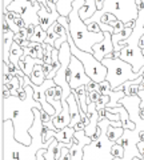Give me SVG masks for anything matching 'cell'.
Returning a JSON list of instances; mask_svg holds the SVG:
<instances>
[{
  "label": "cell",
  "mask_w": 144,
  "mask_h": 160,
  "mask_svg": "<svg viewBox=\"0 0 144 160\" xmlns=\"http://www.w3.org/2000/svg\"><path fill=\"white\" fill-rule=\"evenodd\" d=\"M23 87L27 92L26 99L19 96H9L8 99H2L3 106V122L12 120L15 128V138L24 146H31L32 138L29 135V128L35 122L33 108L42 109V104L33 98V88L31 87V78L24 76Z\"/></svg>",
  "instance_id": "cell-1"
},
{
  "label": "cell",
  "mask_w": 144,
  "mask_h": 160,
  "mask_svg": "<svg viewBox=\"0 0 144 160\" xmlns=\"http://www.w3.org/2000/svg\"><path fill=\"white\" fill-rule=\"evenodd\" d=\"M35 122L29 128V135L32 138L31 146H24L15 138V128L12 120L3 122V159L4 160H36V153L39 149L48 148L51 143H44L42 131L43 120L40 111L33 108Z\"/></svg>",
  "instance_id": "cell-2"
},
{
  "label": "cell",
  "mask_w": 144,
  "mask_h": 160,
  "mask_svg": "<svg viewBox=\"0 0 144 160\" xmlns=\"http://www.w3.org/2000/svg\"><path fill=\"white\" fill-rule=\"evenodd\" d=\"M86 0H75L72 4V11L69 13V33L73 43L82 51L93 53V46L104 40V32H91L87 24L83 22L79 11L84 6Z\"/></svg>",
  "instance_id": "cell-3"
},
{
  "label": "cell",
  "mask_w": 144,
  "mask_h": 160,
  "mask_svg": "<svg viewBox=\"0 0 144 160\" xmlns=\"http://www.w3.org/2000/svg\"><path fill=\"white\" fill-rule=\"evenodd\" d=\"M107 12L115 15L117 20L127 24L130 22H135L137 19L139 6H137L136 0H106L100 11H96V13L92 18H89L84 23L87 26L91 23H100L102 16Z\"/></svg>",
  "instance_id": "cell-4"
},
{
  "label": "cell",
  "mask_w": 144,
  "mask_h": 160,
  "mask_svg": "<svg viewBox=\"0 0 144 160\" xmlns=\"http://www.w3.org/2000/svg\"><path fill=\"white\" fill-rule=\"evenodd\" d=\"M102 63L108 69L106 80L110 83V86L113 91H115L119 86H123L128 80H136L137 78H140L144 75V69H142L140 72H135L131 64L123 62L120 58L119 59L106 58V59H103Z\"/></svg>",
  "instance_id": "cell-5"
},
{
  "label": "cell",
  "mask_w": 144,
  "mask_h": 160,
  "mask_svg": "<svg viewBox=\"0 0 144 160\" xmlns=\"http://www.w3.org/2000/svg\"><path fill=\"white\" fill-rule=\"evenodd\" d=\"M107 135L103 133L97 140H93L88 146L84 147V160H113L111 149L113 147Z\"/></svg>",
  "instance_id": "cell-6"
},
{
  "label": "cell",
  "mask_w": 144,
  "mask_h": 160,
  "mask_svg": "<svg viewBox=\"0 0 144 160\" xmlns=\"http://www.w3.org/2000/svg\"><path fill=\"white\" fill-rule=\"evenodd\" d=\"M68 82H69V87L72 88V91H75V89L80 88L83 86H88L92 82L91 78L87 75L86 69H84L83 63L76 56H73V55L71 59V64H69Z\"/></svg>",
  "instance_id": "cell-7"
},
{
  "label": "cell",
  "mask_w": 144,
  "mask_h": 160,
  "mask_svg": "<svg viewBox=\"0 0 144 160\" xmlns=\"http://www.w3.org/2000/svg\"><path fill=\"white\" fill-rule=\"evenodd\" d=\"M120 59L123 62L131 64L133 71L140 72L144 69V53L139 46H126L120 51Z\"/></svg>",
  "instance_id": "cell-8"
},
{
  "label": "cell",
  "mask_w": 144,
  "mask_h": 160,
  "mask_svg": "<svg viewBox=\"0 0 144 160\" xmlns=\"http://www.w3.org/2000/svg\"><path fill=\"white\" fill-rule=\"evenodd\" d=\"M92 143V138H89L83 131H76L72 138L71 147H69V153H71V160H84V147Z\"/></svg>",
  "instance_id": "cell-9"
},
{
  "label": "cell",
  "mask_w": 144,
  "mask_h": 160,
  "mask_svg": "<svg viewBox=\"0 0 144 160\" xmlns=\"http://www.w3.org/2000/svg\"><path fill=\"white\" fill-rule=\"evenodd\" d=\"M15 42V32L9 29L4 15H2V62L9 63V52Z\"/></svg>",
  "instance_id": "cell-10"
},
{
  "label": "cell",
  "mask_w": 144,
  "mask_h": 160,
  "mask_svg": "<svg viewBox=\"0 0 144 160\" xmlns=\"http://www.w3.org/2000/svg\"><path fill=\"white\" fill-rule=\"evenodd\" d=\"M113 52H115V48H113L112 43V33L104 32V40L93 46V56L99 62H103V59H106L108 55Z\"/></svg>",
  "instance_id": "cell-11"
},
{
  "label": "cell",
  "mask_w": 144,
  "mask_h": 160,
  "mask_svg": "<svg viewBox=\"0 0 144 160\" xmlns=\"http://www.w3.org/2000/svg\"><path fill=\"white\" fill-rule=\"evenodd\" d=\"M59 18H60V13L57 11L51 12L44 4H42L40 9H39V19H40V27L44 31H48V29L57 22Z\"/></svg>",
  "instance_id": "cell-12"
},
{
  "label": "cell",
  "mask_w": 144,
  "mask_h": 160,
  "mask_svg": "<svg viewBox=\"0 0 144 160\" xmlns=\"http://www.w3.org/2000/svg\"><path fill=\"white\" fill-rule=\"evenodd\" d=\"M46 96H47L48 103L51 104L53 108H55V111H56L55 116H57L59 113H62V111H63V104H62L63 88L59 87V86H55V87L49 88L47 91V93H46Z\"/></svg>",
  "instance_id": "cell-13"
},
{
  "label": "cell",
  "mask_w": 144,
  "mask_h": 160,
  "mask_svg": "<svg viewBox=\"0 0 144 160\" xmlns=\"http://www.w3.org/2000/svg\"><path fill=\"white\" fill-rule=\"evenodd\" d=\"M67 103L69 106V115H71V124H69V127H75L77 123L82 122V116H80V108H79V103H77V99L75 96V93L69 95L67 98Z\"/></svg>",
  "instance_id": "cell-14"
},
{
  "label": "cell",
  "mask_w": 144,
  "mask_h": 160,
  "mask_svg": "<svg viewBox=\"0 0 144 160\" xmlns=\"http://www.w3.org/2000/svg\"><path fill=\"white\" fill-rule=\"evenodd\" d=\"M24 56H26V55H24ZM43 64H44V62L42 59H36V58H32V56H26L24 62L19 63V67H20L22 71L26 73V76L31 78V75L33 72V68L36 66H43Z\"/></svg>",
  "instance_id": "cell-15"
},
{
  "label": "cell",
  "mask_w": 144,
  "mask_h": 160,
  "mask_svg": "<svg viewBox=\"0 0 144 160\" xmlns=\"http://www.w3.org/2000/svg\"><path fill=\"white\" fill-rule=\"evenodd\" d=\"M96 11H97L96 0H86L84 6L80 8V11H79V15H80L83 22H86L89 18H92L93 15L96 13Z\"/></svg>",
  "instance_id": "cell-16"
},
{
  "label": "cell",
  "mask_w": 144,
  "mask_h": 160,
  "mask_svg": "<svg viewBox=\"0 0 144 160\" xmlns=\"http://www.w3.org/2000/svg\"><path fill=\"white\" fill-rule=\"evenodd\" d=\"M143 80H144L143 76L137 78L136 80H128V82L123 84V91L126 92L127 96H136L139 89H140V84L143 83Z\"/></svg>",
  "instance_id": "cell-17"
},
{
  "label": "cell",
  "mask_w": 144,
  "mask_h": 160,
  "mask_svg": "<svg viewBox=\"0 0 144 160\" xmlns=\"http://www.w3.org/2000/svg\"><path fill=\"white\" fill-rule=\"evenodd\" d=\"M75 128L72 127H66L63 128L62 131H55L53 132V138H55L57 142H62V143H66V144H71L72 142V138L75 135Z\"/></svg>",
  "instance_id": "cell-18"
},
{
  "label": "cell",
  "mask_w": 144,
  "mask_h": 160,
  "mask_svg": "<svg viewBox=\"0 0 144 160\" xmlns=\"http://www.w3.org/2000/svg\"><path fill=\"white\" fill-rule=\"evenodd\" d=\"M23 55H24V49L20 47V44L13 42L12 47H11V52H9V62L12 64H15L16 67H19V63H20V59H22Z\"/></svg>",
  "instance_id": "cell-19"
},
{
  "label": "cell",
  "mask_w": 144,
  "mask_h": 160,
  "mask_svg": "<svg viewBox=\"0 0 144 160\" xmlns=\"http://www.w3.org/2000/svg\"><path fill=\"white\" fill-rule=\"evenodd\" d=\"M108 96H110V103L107 104L106 108H116V107H122V104L119 102H120V99L126 98L127 95L124 91H113V89H111Z\"/></svg>",
  "instance_id": "cell-20"
},
{
  "label": "cell",
  "mask_w": 144,
  "mask_h": 160,
  "mask_svg": "<svg viewBox=\"0 0 144 160\" xmlns=\"http://www.w3.org/2000/svg\"><path fill=\"white\" fill-rule=\"evenodd\" d=\"M46 80H47V78H46V75H44L43 66H36L33 68V72L31 75V82L35 86H42Z\"/></svg>",
  "instance_id": "cell-21"
},
{
  "label": "cell",
  "mask_w": 144,
  "mask_h": 160,
  "mask_svg": "<svg viewBox=\"0 0 144 160\" xmlns=\"http://www.w3.org/2000/svg\"><path fill=\"white\" fill-rule=\"evenodd\" d=\"M75 0H59L57 3V12L60 13V16H64V18H68L69 13L72 11V4Z\"/></svg>",
  "instance_id": "cell-22"
},
{
  "label": "cell",
  "mask_w": 144,
  "mask_h": 160,
  "mask_svg": "<svg viewBox=\"0 0 144 160\" xmlns=\"http://www.w3.org/2000/svg\"><path fill=\"white\" fill-rule=\"evenodd\" d=\"M123 133H124V128L123 127H112V126L108 127L107 132H106L108 140H111L112 143H116L117 140L123 136Z\"/></svg>",
  "instance_id": "cell-23"
},
{
  "label": "cell",
  "mask_w": 144,
  "mask_h": 160,
  "mask_svg": "<svg viewBox=\"0 0 144 160\" xmlns=\"http://www.w3.org/2000/svg\"><path fill=\"white\" fill-rule=\"evenodd\" d=\"M46 39H47V31H44V29L40 26H36L35 33L32 35V38L29 39V42L43 44V43H46Z\"/></svg>",
  "instance_id": "cell-24"
},
{
  "label": "cell",
  "mask_w": 144,
  "mask_h": 160,
  "mask_svg": "<svg viewBox=\"0 0 144 160\" xmlns=\"http://www.w3.org/2000/svg\"><path fill=\"white\" fill-rule=\"evenodd\" d=\"M60 38H66V36H60L59 33H56L55 31V27H51L47 31V39H46V44H49V46H55V43H56V40L57 39H60Z\"/></svg>",
  "instance_id": "cell-25"
},
{
  "label": "cell",
  "mask_w": 144,
  "mask_h": 160,
  "mask_svg": "<svg viewBox=\"0 0 144 160\" xmlns=\"http://www.w3.org/2000/svg\"><path fill=\"white\" fill-rule=\"evenodd\" d=\"M12 78H13V75L9 72L8 64L2 62V86H6V84H8L12 80Z\"/></svg>",
  "instance_id": "cell-26"
},
{
  "label": "cell",
  "mask_w": 144,
  "mask_h": 160,
  "mask_svg": "<svg viewBox=\"0 0 144 160\" xmlns=\"http://www.w3.org/2000/svg\"><path fill=\"white\" fill-rule=\"evenodd\" d=\"M57 143H59V142L55 139V140H53V142L51 143V146L47 148L46 153H44V158H46V160H56V159H55V148H56V146H57Z\"/></svg>",
  "instance_id": "cell-27"
},
{
  "label": "cell",
  "mask_w": 144,
  "mask_h": 160,
  "mask_svg": "<svg viewBox=\"0 0 144 160\" xmlns=\"http://www.w3.org/2000/svg\"><path fill=\"white\" fill-rule=\"evenodd\" d=\"M111 153H112V156L115 159H123L124 158V147L120 146V144L115 143L113 144V147H112V149H111Z\"/></svg>",
  "instance_id": "cell-28"
},
{
  "label": "cell",
  "mask_w": 144,
  "mask_h": 160,
  "mask_svg": "<svg viewBox=\"0 0 144 160\" xmlns=\"http://www.w3.org/2000/svg\"><path fill=\"white\" fill-rule=\"evenodd\" d=\"M88 95H87V103L89 104V103H97L99 102V99L102 98V95H100V92H97L96 89H93V91H91V92H87Z\"/></svg>",
  "instance_id": "cell-29"
},
{
  "label": "cell",
  "mask_w": 144,
  "mask_h": 160,
  "mask_svg": "<svg viewBox=\"0 0 144 160\" xmlns=\"http://www.w3.org/2000/svg\"><path fill=\"white\" fill-rule=\"evenodd\" d=\"M110 103V96H102L100 99H99V102L96 103V109L99 111V109H104L107 107V104Z\"/></svg>",
  "instance_id": "cell-30"
},
{
  "label": "cell",
  "mask_w": 144,
  "mask_h": 160,
  "mask_svg": "<svg viewBox=\"0 0 144 160\" xmlns=\"http://www.w3.org/2000/svg\"><path fill=\"white\" fill-rule=\"evenodd\" d=\"M116 16H115V15H112V13H104L103 15V16H102V20H100V22L102 23H104V24H111L112 22H116Z\"/></svg>",
  "instance_id": "cell-31"
},
{
  "label": "cell",
  "mask_w": 144,
  "mask_h": 160,
  "mask_svg": "<svg viewBox=\"0 0 144 160\" xmlns=\"http://www.w3.org/2000/svg\"><path fill=\"white\" fill-rule=\"evenodd\" d=\"M13 22H15V24H16V26L20 28V29H24V28L28 27V24L26 23V20H24V19L22 18V15H19V13L16 15V18H15Z\"/></svg>",
  "instance_id": "cell-32"
},
{
  "label": "cell",
  "mask_w": 144,
  "mask_h": 160,
  "mask_svg": "<svg viewBox=\"0 0 144 160\" xmlns=\"http://www.w3.org/2000/svg\"><path fill=\"white\" fill-rule=\"evenodd\" d=\"M6 20H7V19H6ZM7 23H8V27H9V29H12V31L15 32V35H16V33H19V32L22 31V29L19 28V27L16 26V24H15V22H13V20H7Z\"/></svg>",
  "instance_id": "cell-33"
},
{
  "label": "cell",
  "mask_w": 144,
  "mask_h": 160,
  "mask_svg": "<svg viewBox=\"0 0 144 160\" xmlns=\"http://www.w3.org/2000/svg\"><path fill=\"white\" fill-rule=\"evenodd\" d=\"M88 29L91 32H103L102 31V28H100V26H99L97 23H91V24H88Z\"/></svg>",
  "instance_id": "cell-34"
},
{
  "label": "cell",
  "mask_w": 144,
  "mask_h": 160,
  "mask_svg": "<svg viewBox=\"0 0 144 160\" xmlns=\"http://www.w3.org/2000/svg\"><path fill=\"white\" fill-rule=\"evenodd\" d=\"M9 96H12L11 91L6 86H2V99H8Z\"/></svg>",
  "instance_id": "cell-35"
},
{
  "label": "cell",
  "mask_w": 144,
  "mask_h": 160,
  "mask_svg": "<svg viewBox=\"0 0 144 160\" xmlns=\"http://www.w3.org/2000/svg\"><path fill=\"white\" fill-rule=\"evenodd\" d=\"M13 2L15 0H3V3H2V13L6 12V9L8 8V6H11Z\"/></svg>",
  "instance_id": "cell-36"
},
{
  "label": "cell",
  "mask_w": 144,
  "mask_h": 160,
  "mask_svg": "<svg viewBox=\"0 0 144 160\" xmlns=\"http://www.w3.org/2000/svg\"><path fill=\"white\" fill-rule=\"evenodd\" d=\"M137 95H139V98L142 99V103H140V108H144V87L142 86V84H140V89H139Z\"/></svg>",
  "instance_id": "cell-37"
},
{
  "label": "cell",
  "mask_w": 144,
  "mask_h": 160,
  "mask_svg": "<svg viewBox=\"0 0 144 160\" xmlns=\"http://www.w3.org/2000/svg\"><path fill=\"white\" fill-rule=\"evenodd\" d=\"M137 149H139V152H140V159L144 160V142L137 143Z\"/></svg>",
  "instance_id": "cell-38"
},
{
  "label": "cell",
  "mask_w": 144,
  "mask_h": 160,
  "mask_svg": "<svg viewBox=\"0 0 144 160\" xmlns=\"http://www.w3.org/2000/svg\"><path fill=\"white\" fill-rule=\"evenodd\" d=\"M73 128H75V131H83V129L86 128V124H84L83 122H80V123H77Z\"/></svg>",
  "instance_id": "cell-39"
},
{
  "label": "cell",
  "mask_w": 144,
  "mask_h": 160,
  "mask_svg": "<svg viewBox=\"0 0 144 160\" xmlns=\"http://www.w3.org/2000/svg\"><path fill=\"white\" fill-rule=\"evenodd\" d=\"M97 112H99V122L106 119V108H104V109H99Z\"/></svg>",
  "instance_id": "cell-40"
},
{
  "label": "cell",
  "mask_w": 144,
  "mask_h": 160,
  "mask_svg": "<svg viewBox=\"0 0 144 160\" xmlns=\"http://www.w3.org/2000/svg\"><path fill=\"white\" fill-rule=\"evenodd\" d=\"M104 2H106V0H96V7H97V11H100V9L103 8V6H104Z\"/></svg>",
  "instance_id": "cell-41"
},
{
  "label": "cell",
  "mask_w": 144,
  "mask_h": 160,
  "mask_svg": "<svg viewBox=\"0 0 144 160\" xmlns=\"http://www.w3.org/2000/svg\"><path fill=\"white\" fill-rule=\"evenodd\" d=\"M139 47H140L142 49H144V36L140 39V42H139Z\"/></svg>",
  "instance_id": "cell-42"
},
{
  "label": "cell",
  "mask_w": 144,
  "mask_h": 160,
  "mask_svg": "<svg viewBox=\"0 0 144 160\" xmlns=\"http://www.w3.org/2000/svg\"><path fill=\"white\" fill-rule=\"evenodd\" d=\"M139 138H140V142H144V131H140V135H139Z\"/></svg>",
  "instance_id": "cell-43"
},
{
  "label": "cell",
  "mask_w": 144,
  "mask_h": 160,
  "mask_svg": "<svg viewBox=\"0 0 144 160\" xmlns=\"http://www.w3.org/2000/svg\"><path fill=\"white\" fill-rule=\"evenodd\" d=\"M51 2H52L53 4H56V6H57V3H59V0H51Z\"/></svg>",
  "instance_id": "cell-44"
},
{
  "label": "cell",
  "mask_w": 144,
  "mask_h": 160,
  "mask_svg": "<svg viewBox=\"0 0 144 160\" xmlns=\"http://www.w3.org/2000/svg\"><path fill=\"white\" fill-rule=\"evenodd\" d=\"M133 160H142L140 158H135V159H133Z\"/></svg>",
  "instance_id": "cell-45"
},
{
  "label": "cell",
  "mask_w": 144,
  "mask_h": 160,
  "mask_svg": "<svg viewBox=\"0 0 144 160\" xmlns=\"http://www.w3.org/2000/svg\"><path fill=\"white\" fill-rule=\"evenodd\" d=\"M143 53H144V49H143Z\"/></svg>",
  "instance_id": "cell-46"
},
{
  "label": "cell",
  "mask_w": 144,
  "mask_h": 160,
  "mask_svg": "<svg viewBox=\"0 0 144 160\" xmlns=\"http://www.w3.org/2000/svg\"><path fill=\"white\" fill-rule=\"evenodd\" d=\"M143 78H144V75H143Z\"/></svg>",
  "instance_id": "cell-47"
}]
</instances>
